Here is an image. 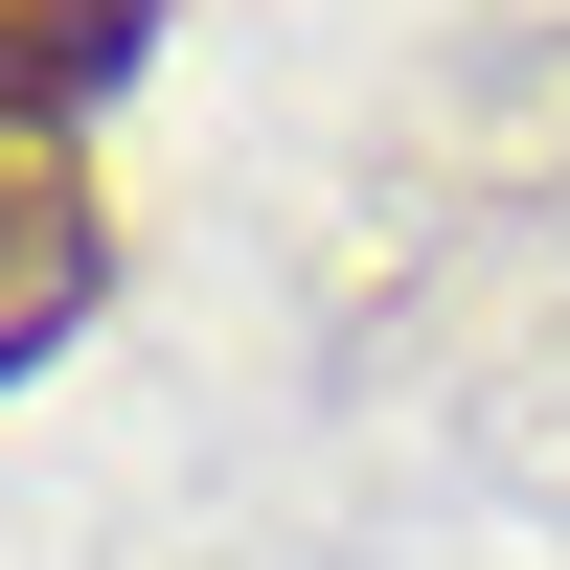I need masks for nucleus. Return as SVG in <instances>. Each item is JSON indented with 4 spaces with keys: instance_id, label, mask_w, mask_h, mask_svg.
<instances>
[{
    "instance_id": "f03ea898",
    "label": "nucleus",
    "mask_w": 570,
    "mask_h": 570,
    "mask_svg": "<svg viewBox=\"0 0 570 570\" xmlns=\"http://www.w3.org/2000/svg\"><path fill=\"white\" fill-rule=\"evenodd\" d=\"M137 69V0H0V137H69Z\"/></svg>"
},
{
    "instance_id": "f257e3e1",
    "label": "nucleus",
    "mask_w": 570,
    "mask_h": 570,
    "mask_svg": "<svg viewBox=\"0 0 570 570\" xmlns=\"http://www.w3.org/2000/svg\"><path fill=\"white\" fill-rule=\"evenodd\" d=\"M91 274H115V228H91L69 137H0V365H23V343H69V320H91Z\"/></svg>"
}]
</instances>
